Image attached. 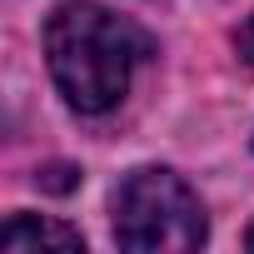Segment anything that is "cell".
<instances>
[{"mask_svg":"<svg viewBox=\"0 0 254 254\" xmlns=\"http://www.w3.org/2000/svg\"><path fill=\"white\" fill-rule=\"evenodd\" d=\"M244 244H249V249H254V224H249V234H244Z\"/></svg>","mask_w":254,"mask_h":254,"instance_id":"5","label":"cell"},{"mask_svg":"<svg viewBox=\"0 0 254 254\" xmlns=\"http://www.w3.org/2000/svg\"><path fill=\"white\" fill-rule=\"evenodd\" d=\"M110 224H115V244L130 254H190L209 234L199 194L175 170H155V165L130 170L115 185Z\"/></svg>","mask_w":254,"mask_h":254,"instance_id":"2","label":"cell"},{"mask_svg":"<svg viewBox=\"0 0 254 254\" xmlns=\"http://www.w3.org/2000/svg\"><path fill=\"white\" fill-rule=\"evenodd\" d=\"M0 249L5 254H40V249H55V254H80L85 239L80 229L60 224V219H40V214H10L5 229H0Z\"/></svg>","mask_w":254,"mask_h":254,"instance_id":"3","label":"cell"},{"mask_svg":"<svg viewBox=\"0 0 254 254\" xmlns=\"http://www.w3.org/2000/svg\"><path fill=\"white\" fill-rule=\"evenodd\" d=\"M234 50H239V60H244V65H254V15L234 30Z\"/></svg>","mask_w":254,"mask_h":254,"instance_id":"4","label":"cell"},{"mask_svg":"<svg viewBox=\"0 0 254 254\" xmlns=\"http://www.w3.org/2000/svg\"><path fill=\"white\" fill-rule=\"evenodd\" d=\"M150 35L130 20H120L105 5L65 0L45 20V60L70 110L105 115L125 100L130 75L140 60H150Z\"/></svg>","mask_w":254,"mask_h":254,"instance_id":"1","label":"cell"}]
</instances>
